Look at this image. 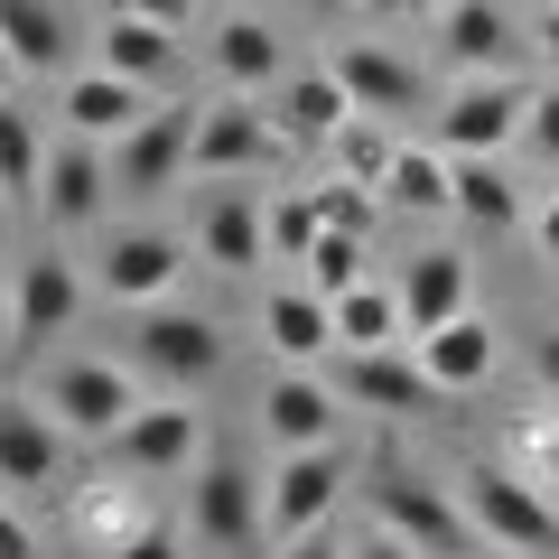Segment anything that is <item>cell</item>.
Listing matches in <instances>:
<instances>
[{"instance_id":"f1b7e54d","label":"cell","mask_w":559,"mask_h":559,"mask_svg":"<svg viewBox=\"0 0 559 559\" xmlns=\"http://www.w3.org/2000/svg\"><path fill=\"white\" fill-rule=\"evenodd\" d=\"M215 75L234 84V94L280 84V38H271L261 20H224V28H215Z\"/></svg>"},{"instance_id":"ee69618b","label":"cell","mask_w":559,"mask_h":559,"mask_svg":"<svg viewBox=\"0 0 559 559\" xmlns=\"http://www.w3.org/2000/svg\"><path fill=\"white\" fill-rule=\"evenodd\" d=\"M532 242H540V261H559V197L540 205V224H532Z\"/></svg>"},{"instance_id":"6da1fadb","label":"cell","mask_w":559,"mask_h":559,"mask_svg":"<svg viewBox=\"0 0 559 559\" xmlns=\"http://www.w3.org/2000/svg\"><path fill=\"white\" fill-rule=\"evenodd\" d=\"M457 503L466 522H476V540H495V550L513 559H559V513L540 503V476H513V466H466L457 476Z\"/></svg>"},{"instance_id":"f6af8a7d","label":"cell","mask_w":559,"mask_h":559,"mask_svg":"<svg viewBox=\"0 0 559 559\" xmlns=\"http://www.w3.org/2000/svg\"><path fill=\"white\" fill-rule=\"evenodd\" d=\"M540 382L559 392V336H540Z\"/></svg>"},{"instance_id":"836d02e7","label":"cell","mask_w":559,"mask_h":559,"mask_svg":"<svg viewBox=\"0 0 559 559\" xmlns=\"http://www.w3.org/2000/svg\"><path fill=\"white\" fill-rule=\"evenodd\" d=\"M355 280H364V234H336V224H326V234L308 242V289H318V299H345Z\"/></svg>"},{"instance_id":"7402d4cb","label":"cell","mask_w":559,"mask_h":559,"mask_svg":"<svg viewBox=\"0 0 559 559\" xmlns=\"http://www.w3.org/2000/svg\"><path fill=\"white\" fill-rule=\"evenodd\" d=\"M261 205H271V197H242V187H224V197L197 215V252L215 261V271H252V261H271V234H261Z\"/></svg>"},{"instance_id":"4316f807","label":"cell","mask_w":559,"mask_h":559,"mask_svg":"<svg viewBox=\"0 0 559 559\" xmlns=\"http://www.w3.org/2000/svg\"><path fill=\"white\" fill-rule=\"evenodd\" d=\"M373 345H411V318H401V289L355 280L336 299V355H373Z\"/></svg>"},{"instance_id":"f907efd6","label":"cell","mask_w":559,"mask_h":559,"mask_svg":"<svg viewBox=\"0 0 559 559\" xmlns=\"http://www.w3.org/2000/svg\"><path fill=\"white\" fill-rule=\"evenodd\" d=\"M0 224H10V215H0Z\"/></svg>"},{"instance_id":"d4e9b609","label":"cell","mask_w":559,"mask_h":559,"mask_svg":"<svg viewBox=\"0 0 559 559\" xmlns=\"http://www.w3.org/2000/svg\"><path fill=\"white\" fill-rule=\"evenodd\" d=\"M103 66H112V75L159 84L168 66H178V28L150 20V10H121V0H112V20H103Z\"/></svg>"},{"instance_id":"d590c367","label":"cell","mask_w":559,"mask_h":559,"mask_svg":"<svg viewBox=\"0 0 559 559\" xmlns=\"http://www.w3.org/2000/svg\"><path fill=\"white\" fill-rule=\"evenodd\" d=\"M112 559H178V532H168V522H131V532L112 540Z\"/></svg>"},{"instance_id":"b9f144b4","label":"cell","mask_w":559,"mask_h":559,"mask_svg":"<svg viewBox=\"0 0 559 559\" xmlns=\"http://www.w3.org/2000/svg\"><path fill=\"white\" fill-rule=\"evenodd\" d=\"M289 559H345V550H336V532L318 522V532H299V540H289Z\"/></svg>"},{"instance_id":"d6a6232c","label":"cell","mask_w":559,"mask_h":559,"mask_svg":"<svg viewBox=\"0 0 559 559\" xmlns=\"http://www.w3.org/2000/svg\"><path fill=\"white\" fill-rule=\"evenodd\" d=\"M308 197H318V215L336 224V234H373V224L392 215V205H382V187H364V178H345V168H326V178L308 187Z\"/></svg>"},{"instance_id":"52a82bcc","label":"cell","mask_w":559,"mask_h":559,"mask_svg":"<svg viewBox=\"0 0 559 559\" xmlns=\"http://www.w3.org/2000/svg\"><path fill=\"white\" fill-rule=\"evenodd\" d=\"M289 140H280V121L261 112L252 94H234V103H205L197 112V168L187 178H252V168H271Z\"/></svg>"},{"instance_id":"e0dca14e","label":"cell","mask_w":559,"mask_h":559,"mask_svg":"<svg viewBox=\"0 0 559 559\" xmlns=\"http://www.w3.org/2000/svg\"><path fill=\"white\" fill-rule=\"evenodd\" d=\"M261 345L280 364H326L336 355V299H318V289H261Z\"/></svg>"},{"instance_id":"f35d334b","label":"cell","mask_w":559,"mask_h":559,"mask_svg":"<svg viewBox=\"0 0 559 559\" xmlns=\"http://www.w3.org/2000/svg\"><path fill=\"white\" fill-rule=\"evenodd\" d=\"M345 559H429V550H411V540H401V532H382V522H373V532H364V540H355V550H345Z\"/></svg>"},{"instance_id":"74e56055","label":"cell","mask_w":559,"mask_h":559,"mask_svg":"<svg viewBox=\"0 0 559 559\" xmlns=\"http://www.w3.org/2000/svg\"><path fill=\"white\" fill-rule=\"evenodd\" d=\"M522 457H532L540 485H559V419H532V429H522Z\"/></svg>"},{"instance_id":"8d00e7d4","label":"cell","mask_w":559,"mask_h":559,"mask_svg":"<svg viewBox=\"0 0 559 559\" xmlns=\"http://www.w3.org/2000/svg\"><path fill=\"white\" fill-rule=\"evenodd\" d=\"M522 140H532L540 159L559 168V84H550V94H532V121H522Z\"/></svg>"},{"instance_id":"bcb514c9","label":"cell","mask_w":559,"mask_h":559,"mask_svg":"<svg viewBox=\"0 0 559 559\" xmlns=\"http://www.w3.org/2000/svg\"><path fill=\"white\" fill-rule=\"evenodd\" d=\"M540 47H550V66H559V0L540 10Z\"/></svg>"},{"instance_id":"ffe728a7","label":"cell","mask_w":559,"mask_h":559,"mask_svg":"<svg viewBox=\"0 0 559 559\" xmlns=\"http://www.w3.org/2000/svg\"><path fill=\"white\" fill-rule=\"evenodd\" d=\"M411 355L429 364L448 392H476V382L503 364V345H495V318H448V326H429V336H411Z\"/></svg>"},{"instance_id":"484cf974","label":"cell","mask_w":559,"mask_h":559,"mask_svg":"<svg viewBox=\"0 0 559 559\" xmlns=\"http://www.w3.org/2000/svg\"><path fill=\"white\" fill-rule=\"evenodd\" d=\"M439 47H448V66H457V75H495V66L513 57V20H503L495 0H448Z\"/></svg>"},{"instance_id":"681fc988","label":"cell","mask_w":559,"mask_h":559,"mask_svg":"<svg viewBox=\"0 0 559 559\" xmlns=\"http://www.w3.org/2000/svg\"><path fill=\"white\" fill-rule=\"evenodd\" d=\"M308 10H345V0H308Z\"/></svg>"},{"instance_id":"277c9868","label":"cell","mask_w":559,"mask_h":559,"mask_svg":"<svg viewBox=\"0 0 559 559\" xmlns=\"http://www.w3.org/2000/svg\"><path fill=\"white\" fill-rule=\"evenodd\" d=\"M522 121H532V94L513 75H466L439 112V150L448 159H503L522 140Z\"/></svg>"},{"instance_id":"7a4b0ae2","label":"cell","mask_w":559,"mask_h":559,"mask_svg":"<svg viewBox=\"0 0 559 559\" xmlns=\"http://www.w3.org/2000/svg\"><path fill=\"white\" fill-rule=\"evenodd\" d=\"M373 522H382V532H401L411 550H429V559H466V550H476L466 503L448 495V485L411 476V466H382V476H373Z\"/></svg>"},{"instance_id":"e575fe53","label":"cell","mask_w":559,"mask_h":559,"mask_svg":"<svg viewBox=\"0 0 559 559\" xmlns=\"http://www.w3.org/2000/svg\"><path fill=\"white\" fill-rule=\"evenodd\" d=\"M261 234H271V261H308V242L326 234L318 197H271L261 205Z\"/></svg>"},{"instance_id":"7dc6e473","label":"cell","mask_w":559,"mask_h":559,"mask_svg":"<svg viewBox=\"0 0 559 559\" xmlns=\"http://www.w3.org/2000/svg\"><path fill=\"white\" fill-rule=\"evenodd\" d=\"M10 75H20V57H10V38H0V94H10Z\"/></svg>"},{"instance_id":"5bb4252c","label":"cell","mask_w":559,"mask_h":559,"mask_svg":"<svg viewBox=\"0 0 559 559\" xmlns=\"http://www.w3.org/2000/svg\"><path fill=\"white\" fill-rule=\"evenodd\" d=\"M66 466V419L47 401L0 392V485H57Z\"/></svg>"},{"instance_id":"7c38bea8","label":"cell","mask_w":559,"mask_h":559,"mask_svg":"<svg viewBox=\"0 0 559 559\" xmlns=\"http://www.w3.org/2000/svg\"><path fill=\"white\" fill-rule=\"evenodd\" d=\"M197 540H215V550H252L261 540V485H252L242 457L197 466Z\"/></svg>"},{"instance_id":"cb8c5ba5","label":"cell","mask_w":559,"mask_h":559,"mask_svg":"<svg viewBox=\"0 0 559 559\" xmlns=\"http://www.w3.org/2000/svg\"><path fill=\"white\" fill-rule=\"evenodd\" d=\"M382 205H392V215H457V159L401 140V159L382 168Z\"/></svg>"},{"instance_id":"4dcf8cb0","label":"cell","mask_w":559,"mask_h":559,"mask_svg":"<svg viewBox=\"0 0 559 559\" xmlns=\"http://www.w3.org/2000/svg\"><path fill=\"white\" fill-rule=\"evenodd\" d=\"M457 215L485 224V234H513V224H522V197L503 187L495 159H457Z\"/></svg>"},{"instance_id":"8992f818","label":"cell","mask_w":559,"mask_h":559,"mask_svg":"<svg viewBox=\"0 0 559 559\" xmlns=\"http://www.w3.org/2000/svg\"><path fill=\"white\" fill-rule=\"evenodd\" d=\"M187 168H197V103H168L131 140H112V187L121 197H168Z\"/></svg>"},{"instance_id":"83f0119b","label":"cell","mask_w":559,"mask_h":559,"mask_svg":"<svg viewBox=\"0 0 559 559\" xmlns=\"http://www.w3.org/2000/svg\"><path fill=\"white\" fill-rule=\"evenodd\" d=\"M0 38H10V57H20V75H57L66 66V20L57 0H0Z\"/></svg>"},{"instance_id":"ac0fdd59","label":"cell","mask_w":559,"mask_h":559,"mask_svg":"<svg viewBox=\"0 0 559 559\" xmlns=\"http://www.w3.org/2000/svg\"><path fill=\"white\" fill-rule=\"evenodd\" d=\"M75 261H57V252H38V261H20V280H10V326H20L28 345H57L66 326H75Z\"/></svg>"},{"instance_id":"1f68e13d","label":"cell","mask_w":559,"mask_h":559,"mask_svg":"<svg viewBox=\"0 0 559 559\" xmlns=\"http://www.w3.org/2000/svg\"><path fill=\"white\" fill-rule=\"evenodd\" d=\"M326 150H336V168H345V178H364V187H382V168L401 159V140H392V121H382V112H355Z\"/></svg>"},{"instance_id":"603a6c76","label":"cell","mask_w":559,"mask_h":559,"mask_svg":"<svg viewBox=\"0 0 559 559\" xmlns=\"http://www.w3.org/2000/svg\"><path fill=\"white\" fill-rule=\"evenodd\" d=\"M466 252H411V271H401V318H411V336H429V326L466 318Z\"/></svg>"},{"instance_id":"9c48e42d","label":"cell","mask_w":559,"mask_h":559,"mask_svg":"<svg viewBox=\"0 0 559 559\" xmlns=\"http://www.w3.org/2000/svg\"><path fill=\"white\" fill-rule=\"evenodd\" d=\"M326 364H336L326 382H336L345 401H373V411H448V401H457L419 355H392V345H373V355H326Z\"/></svg>"},{"instance_id":"8fae6325","label":"cell","mask_w":559,"mask_h":559,"mask_svg":"<svg viewBox=\"0 0 559 559\" xmlns=\"http://www.w3.org/2000/svg\"><path fill=\"white\" fill-rule=\"evenodd\" d=\"M57 112H66V131H84V140H103V150H112V140H131L140 121L159 112V103H150V84H140V75H112V66H94V75H66Z\"/></svg>"},{"instance_id":"5b68a950","label":"cell","mask_w":559,"mask_h":559,"mask_svg":"<svg viewBox=\"0 0 559 559\" xmlns=\"http://www.w3.org/2000/svg\"><path fill=\"white\" fill-rule=\"evenodd\" d=\"M103 457H112L121 476H187V466L205 457V419L187 411V401H140L112 439H103Z\"/></svg>"},{"instance_id":"30bf717a","label":"cell","mask_w":559,"mask_h":559,"mask_svg":"<svg viewBox=\"0 0 559 559\" xmlns=\"http://www.w3.org/2000/svg\"><path fill=\"white\" fill-rule=\"evenodd\" d=\"M131 345H140V364H150V373H168L178 392H187V382H205V373L224 364V336H215V318H197V308H178V299L140 308Z\"/></svg>"},{"instance_id":"3957f363","label":"cell","mask_w":559,"mask_h":559,"mask_svg":"<svg viewBox=\"0 0 559 559\" xmlns=\"http://www.w3.org/2000/svg\"><path fill=\"white\" fill-rule=\"evenodd\" d=\"M336 495H345V457H336V439H326V448H280L271 485H261V532H271V540L318 532V522H336Z\"/></svg>"},{"instance_id":"ba28073f","label":"cell","mask_w":559,"mask_h":559,"mask_svg":"<svg viewBox=\"0 0 559 559\" xmlns=\"http://www.w3.org/2000/svg\"><path fill=\"white\" fill-rule=\"evenodd\" d=\"M47 411L66 419V439H112L121 419L140 411V392H131V373L121 364H103V355H84V364H57V382H47Z\"/></svg>"},{"instance_id":"ab89813d","label":"cell","mask_w":559,"mask_h":559,"mask_svg":"<svg viewBox=\"0 0 559 559\" xmlns=\"http://www.w3.org/2000/svg\"><path fill=\"white\" fill-rule=\"evenodd\" d=\"M0 559H38V532H28L10 503H0Z\"/></svg>"},{"instance_id":"44dd1931","label":"cell","mask_w":559,"mask_h":559,"mask_svg":"<svg viewBox=\"0 0 559 559\" xmlns=\"http://www.w3.org/2000/svg\"><path fill=\"white\" fill-rule=\"evenodd\" d=\"M271 121H280V140H336L355 121V94H345L336 66H318V75H289L271 94Z\"/></svg>"},{"instance_id":"7bdbcfd3","label":"cell","mask_w":559,"mask_h":559,"mask_svg":"<svg viewBox=\"0 0 559 559\" xmlns=\"http://www.w3.org/2000/svg\"><path fill=\"white\" fill-rule=\"evenodd\" d=\"M364 10H373V20H429L439 0H364Z\"/></svg>"},{"instance_id":"f546056e","label":"cell","mask_w":559,"mask_h":559,"mask_svg":"<svg viewBox=\"0 0 559 559\" xmlns=\"http://www.w3.org/2000/svg\"><path fill=\"white\" fill-rule=\"evenodd\" d=\"M38 178H47V140H38V121H28L20 103L0 94V197L38 205Z\"/></svg>"},{"instance_id":"9a60e30c","label":"cell","mask_w":559,"mask_h":559,"mask_svg":"<svg viewBox=\"0 0 559 559\" xmlns=\"http://www.w3.org/2000/svg\"><path fill=\"white\" fill-rule=\"evenodd\" d=\"M261 429H271L280 448H326L336 439V382H326L318 364H289V373L261 392Z\"/></svg>"},{"instance_id":"60d3db41","label":"cell","mask_w":559,"mask_h":559,"mask_svg":"<svg viewBox=\"0 0 559 559\" xmlns=\"http://www.w3.org/2000/svg\"><path fill=\"white\" fill-rule=\"evenodd\" d=\"M121 10H150V20H168V28L197 20V0H121Z\"/></svg>"},{"instance_id":"2e32d148","label":"cell","mask_w":559,"mask_h":559,"mask_svg":"<svg viewBox=\"0 0 559 559\" xmlns=\"http://www.w3.org/2000/svg\"><path fill=\"white\" fill-rule=\"evenodd\" d=\"M178 280H187V242L178 234H112V252H103V289L131 299V308H159Z\"/></svg>"},{"instance_id":"4fadbf2b","label":"cell","mask_w":559,"mask_h":559,"mask_svg":"<svg viewBox=\"0 0 559 559\" xmlns=\"http://www.w3.org/2000/svg\"><path fill=\"white\" fill-rule=\"evenodd\" d=\"M103 187H112V150L84 140V131H66L57 150H47L38 205H47V224H94V215H103Z\"/></svg>"},{"instance_id":"c3c4849f","label":"cell","mask_w":559,"mask_h":559,"mask_svg":"<svg viewBox=\"0 0 559 559\" xmlns=\"http://www.w3.org/2000/svg\"><path fill=\"white\" fill-rule=\"evenodd\" d=\"M10 336H20V326H10V299H0V345H10Z\"/></svg>"},{"instance_id":"d6986e66","label":"cell","mask_w":559,"mask_h":559,"mask_svg":"<svg viewBox=\"0 0 559 559\" xmlns=\"http://www.w3.org/2000/svg\"><path fill=\"white\" fill-rule=\"evenodd\" d=\"M326 66L345 75L355 112H382V121H392V112H411V103H419V75H411V66H401V57H392L382 38H345V47H336Z\"/></svg>"}]
</instances>
